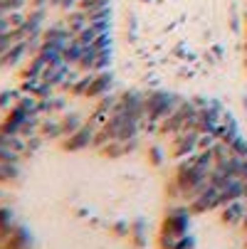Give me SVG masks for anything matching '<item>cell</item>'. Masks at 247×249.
Returning <instances> with one entry per match:
<instances>
[{
  "label": "cell",
  "mask_w": 247,
  "mask_h": 249,
  "mask_svg": "<svg viewBox=\"0 0 247 249\" xmlns=\"http://www.w3.org/2000/svg\"><path fill=\"white\" fill-rule=\"evenodd\" d=\"M181 101H183L181 96H173L168 91H151V94H146V116L161 121L168 114H173Z\"/></svg>",
  "instance_id": "1"
},
{
  "label": "cell",
  "mask_w": 247,
  "mask_h": 249,
  "mask_svg": "<svg viewBox=\"0 0 247 249\" xmlns=\"http://www.w3.org/2000/svg\"><path fill=\"white\" fill-rule=\"evenodd\" d=\"M190 205H193L195 212H205V210H215V207L225 205V200H223L220 188H215V185L208 183L195 197H190Z\"/></svg>",
  "instance_id": "2"
},
{
  "label": "cell",
  "mask_w": 247,
  "mask_h": 249,
  "mask_svg": "<svg viewBox=\"0 0 247 249\" xmlns=\"http://www.w3.org/2000/svg\"><path fill=\"white\" fill-rule=\"evenodd\" d=\"M198 141H200V131H195V128L175 133V138H173V153H175V158L193 156L198 151Z\"/></svg>",
  "instance_id": "3"
},
{
  "label": "cell",
  "mask_w": 247,
  "mask_h": 249,
  "mask_svg": "<svg viewBox=\"0 0 247 249\" xmlns=\"http://www.w3.org/2000/svg\"><path fill=\"white\" fill-rule=\"evenodd\" d=\"M223 207H225V210H223V220H225L228 225L245 222V217H247V200H245V197L230 200V202H225Z\"/></svg>",
  "instance_id": "4"
},
{
  "label": "cell",
  "mask_w": 247,
  "mask_h": 249,
  "mask_svg": "<svg viewBox=\"0 0 247 249\" xmlns=\"http://www.w3.org/2000/svg\"><path fill=\"white\" fill-rule=\"evenodd\" d=\"M92 138H94V128H92V124H89V126H82V128H77L75 133H69V138L64 141V148H67V151L87 148V146L92 143Z\"/></svg>",
  "instance_id": "5"
},
{
  "label": "cell",
  "mask_w": 247,
  "mask_h": 249,
  "mask_svg": "<svg viewBox=\"0 0 247 249\" xmlns=\"http://www.w3.org/2000/svg\"><path fill=\"white\" fill-rule=\"evenodd\" d=\"M27 244H30V234L25 232V227L10 230L8 242H5V249H27Z\"/></svg>",
  "instance_id": "6"
},
{
  "label": "cell",
  "mask_w": 247,
  "mask_h": 249,
  "mask_svg": "<svg viewBox=\"0 0 247 249\" xmlns=\"http://www.w3.org/2000/svg\"><path fill=\"white\" fill-rule=\"evenodd\" d=\"M20 173L18 163H3L0 160V183H5V180H15Z\"/></svg>",
  "instance_id": "7"
},
{
  "label": "cell",
  "mask_w": 247,
  "mask_h": 249,
  "mask_svg": "<svg viewBox=\"0 0 247 249\" xmlns=\"http://www.w3.org/2000/svg\"><path fill=\"white\" fill-rule=\"evenodd\" d=\"M84 124H82V119L77 116V114H72V116H64V121L59 124V131L62 133H75L77 128H82Z\"/></svg>",
  "instance_id": "8"
},
{
  "label": "cell",
  "mask_w": 247,
  "mask_h": 249,
  "mask_svg": "<svg viewBox=\"0 0 247 249\" xmlns=\"http://www.w3.org/2000/svg\"><path fill=\"white\" fill-rule=\"evenodd\" d=\"M230 148H232V153L235 156H240V158H247V141L242 138V136H237L232 143H230Z\"/></svg>",
  "instance_id": "9"
},
{
  "label": "cell",
  "mask_w": 247,
  "mask_h": 249,
  "mask_svg": "<svg viewBox=\"0 0 247 249\" xmlns=\"http://www.w3.org/2000/svg\"><path fill=\"white\" fill-rule=\"evenodd\" d=\"M173 249H193V237H188V234H181Z\"/></svg>",
  "instance_id": "10"
},
{
  "label": "cell",
  "mask_w": 247,
  "mask_h": 249,
  "mask_svg": "<svg viewBox=\"0 0 247 249\" xmlns=\"http://www.w3.org/2000/svg\"><path fill=\"white\" fill-rule=\"evenodd\" d=\"M245 227H247V217H245Z\"/></svg>",
  "instance_id": "11"
},
{
  "label": "cell",
  "mask_w": 247,
  "mask_h": 249,
  "mask_svg": "<svg viewBox=\"0 0 247 249\" xmlns=\"http://www.w3.org/2000/svg\"><path fill=\"white\" fill-rule=\"evenodd\" d=\"M245 64H247V57H245Z\"/></svg>",
  "instance_id": "12"
}]
</instances>
